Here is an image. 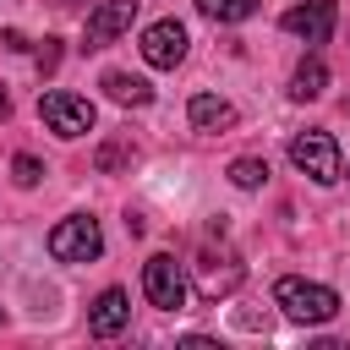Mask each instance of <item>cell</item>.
<instances>
[{
    "label": "cell",
    "instance_id": "6da1fadb",
    "mask_svg": "<svg viewBox=\"0 0 350 350\" xmlns=\"http://www.w3.org/2000/svg\"><path fill=\"white\" fill-rule=\"evenodd\" d=\"M273 306H279L290 323H306V328L339 317V295H334L328 284H317V279H295V273L273 284Z\"/></svg>",
    "mask_w": 350,
    "mask_h": 350
},
{
    "label": "cell",
    "instance_id": "7a4b0ae2",
    "mask_svg": "<svg viewBox=\"0 0 350 350\" xmlns=\"http://www.w3.org/2000/svg\"><path fill=\"white\" fill-rule=\"evenodd\" d=\"M98 252H104V235H98V219H88V213H71L49 230V257L55 262H93Z\"/></svg>",
    "mask_w": 350,
    "mask_h": 350
},
{
    "label": "cell",
    "instance_id": "3957f363",
    "mask_svg": "<svg viewBox=\"0 0 350 350\" xmlns=\"http://www.w3.org/2000/svg\"><path fill=\"white\" fill-rule=\"evenodd\" d=\"M290 164H295L301 175H312L317 186H334V180H339V142H334L328 131H301V137L290 142Z\"/></svg>",
    "mask_w": 350,
    "mask_h": 350
},
{
    "label": "cell",
    "instance_id": "277c9868",
    "mask_svg": "<svg viewBox=\"0 0 350 350\" xmlns=\"http://www.w3.org/2000/svg\"><path fill=\"white\" fill-rule=\"evenodd\" d=\"M38 115H44V126H49L55 137H82V131H93V98L66 93V88L44 93V98H38Z\"/></svg>",
    "mask_w": 350,
    "mask_h": 350
},
{
    "label": "cell",
    "instance_id": "5b68a950",
    "mask_svg": "<svg viewBox=\"0 0 350 350\" xmlns=\"http://www.w3.org/2000/svg\"><path fill=\"white\" fill-rule=\"evenodd\" d=\"M142 290H148V301L159 312H180L186 306V273H180V262L170 252H153L142 262Z\"/></svg>",
    "mask_w": 350,
    "mask_h": 350
},
{
    "label": "cell",
    "instance_id": "8992f818",
    "mask_svg": "<svg viewBox=\"0 0 350 350\" xmlns=\"http://www.w3.org/2000/svg\"><path fill=\"white\" fill-rule=\"evenodd\" d=\"M131 22H137V0H98L82 27V49H109Z\"/></svg>",
    "mask_w": 350,
    "mask_h": 350
},
{
    "label": "cell",
    "instance_id": "52a82bcc",
    "mask_svg": "<svg viewBox=\"0 0 350 350\" xmlns=\"http://www.w3.org/2000/svg\"><path fill=\"white\" fill-rule=\"evenodd\" d=\"M142 60H148V66H159V71H175V66L186 60V27H180L175 16L153 22V27L142 33Z\"/></svg>",
    "mask_w": 350,
    "mask_h": 350
},
{
    "label": "cell",
    "instance_id": "ba28073f",
    "mask_svg": "<svg viewBox=\"0 0 350 350\" xmlns=\"http://www.w3.org/2000/svg\"><path fill=\"white\" fill-rule=\"evenodd\" d=\"M241 273H246V268H241L235 252H213V246H208V252L197 257V290H202V301L230 295V290L241 284Z\"/></svg>",
    "mask_w": 350,
    "mask_h": 350
},
{
    "label": "cell",
    "instance_id": "9c48e42d",
    "mask_svg": "<svg viewBox=\"0 0 350 350\" xmlns=\"http://www.w3.org/2000/svg\"><path fill=\"white\" fill-rule=\"evenodd\" d=\"M279 22H284V33H295V38H306V44H328L339 11H334V0H306V5H290Z\"/></svg>",
    "mask_w": 350,
    "mask_h": 350
},
{
    "label": "cell",
    "instance_id": "30bf717a",
    "mask_svg": "<svg viewBox=\"0 0 350 350\" xmlns=\"http://www.w3.org/2000/svg\"><path fill=\"white\" fill-rule=\"evenodd\" d=\"M126 323H131V301H126V290H104V295L93 301V312H88V328H93L98 339H115Z\"/></svg>",
    "mask_w": 350,
    "mask_h": 350
},
{
    "label": "cell",
    "instance_id": "8fae6325",
    "mask_svg": "<svg viewBox=\"0 0 350 350\" xmlns=\"http://www.w3.org/2000/svg\"><path fill=\"white\" fill-rule=\"evenodd\" d=\"M186 120H191L197 131H224V126H235V104L219 98V93H197V98L186 104Z\"/></svg>",
    "mask_w": 350,
    "mask_h": 350
},
{
    "label": "cell",
    "instance_id": "7c38bea8",
    "mask_svg": "<svg viewBox=\"0 0 350 350\" xmlns=\"http://www.w3.org/2000/svg\"><path fill=\"white\" fill-rule=\"evenodd\" d=\"M104 93H109L115 104H131V109L153 104V88H148L142 77H131V71H104Z\"/></svg>",
    "mask_w": 350,
    "mask_h": 350
},
{
    "label": "cell",
    "instance_id": "4fadbf2b",
    "mask_svg": "<svg viewBox=\"0 0 350 350\" xmlns=\"http://www.w3.org/2000/svg\"><path fill=\"white\" fill-rule=\"evenodd\" d=\"M323 88H328V66L317 55H306L295 66V77H290V98H323Z\"/></svg>",
    "mask_w": 350,
    "mask_h": 350
},
{
    "label": "cell",
    "instance_id": "5bb4252c",
    "mask_svg": "<svg viewBox=\"0 0 350 350\" xmlns=\"http://www.w3.org/2000/svg\"><path fill=\"white\" fill-rule=\"evenodd\" d=\"M197 11L213 22H246V16H257V0H197Z\"/></svg>",
    "mask_w": 350,
    "mask_h": 350
},
{
    "label": "cell",
    "instance_id": "9a60e30c",
    "mask_svg": "<svg viewBox=\"0 0 350 350\" xmlns=\"http://www.w3.org/2000/svg\"><path fill=\"white\" fill-rule=\"evenodd\" d=\"M230 180H235L241 191H257V186L268 180V164H262V159H235V164H230Z\"/></svg>",
    "mask_w": 350,
    "mask_h": 350
},
{
    "label": "cell",
    "instance_id": "2e32d148",
    "mask_svg": "<svg viewBox=\"0 0 350 350\" xmlns=\"http://www.w3.org/2000/svg\"><path fill=\"white\" fill-rule=\"evenodd\" d=\"M11 180H16V186H38V180H44V164H38L33 153H16V159H11Z\"/></svg>",
    "mask_w": 350,
    "mask_h": 350
},
{
    "label": "cell",
    "instance_id": "e0dca14e",
    "mask_svg": "<svg viewBox=\"0 0 350 350\" xmlns=\"http://www.w3.org/2000/svg\"><path fill=\"white\" fill-rule=\"evenodd\" d=\"M60 66V49H55V38H44V49H38V71H55Z\"/></svg>",
    "mask_w": 350,
    "mask_h": 350
},
{
    "label": "cell",
    "instance_id": "ac0fdd59",
    "mask_svg": "<svg viewBox=\"0 0 350 350\" xmlns=\"http://www.w3.org/2000/svg\"><path fill=\"white\" fill-rule=\"evenodd\" d=\"M120 159H126V148H120V142H109V148H104V153H98V170H115V164H120Z\"/></svg>",
    "mask_w": 350,
    "mask_h": 350
},
{
    "label": "cell",
    "instance_id": "d6986e66",
    "mask_svg": "<svg viewBox=\"0 0 350 350\" xmlns=\"http://www.w3.org/2000/svg\"><path fill=\"white\" fill-rule=\"evenodd\" d=\"M5 115H11V93L0 88V120H5Z\"/></svg>",
    "mask_w": 350,
    "mask_h": 350
},
{
    "label": "cell",
    "instance_id": "ffe728a7",
    "mask_svg": "<svg viewBox=\"0 0 350 350\" xmlns=\"http://www.w3.org/2000/svg\"><path fill=\"white\" fill-rule=\"evenodd\" d=\"M0 317H5V312H0Z\"/></svg>",
    "mask_w": 350,
    "mask_h": 350
}]
</instances>
